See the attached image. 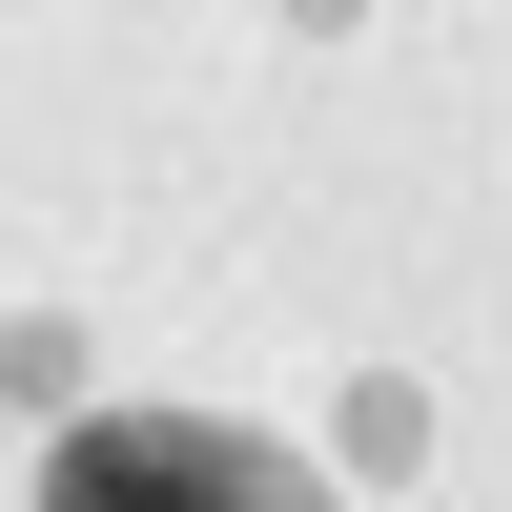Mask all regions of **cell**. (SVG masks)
Listing matches in <instances>:
<instances>
[{
	"mask_svg": "<svg viewBox=\"0 0 512 512\" xmlns=\"http://www.w3.org/2000/svg\"><path fill=\"white\" fill-rule=\"evenodd\" d=\"M41 512H328L287 451L205 431V410H103V431L41 451Z\"/></svg>",
	"mask_w": 512,
	"mask_h": 512,
	"instance_id": "obj_1",
	"label": "cell"
}]
</instances>
